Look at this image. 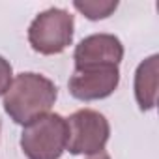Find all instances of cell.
<instances>
[{
	"mask_svg": "<svg viewBox=\"0 0 159 159\" xmlns=\"http://www.w3.org/2000/svg\"><path fill=\"white\" fill-rule=\"evenodd\" d=\"M67 146V124L60 114H43L25 125L21 150L28 159H60Z\"/></svg>",
	"mask_w": 159,
	"mask_h": 159,
	"instance_id": "7a4b0ae2",
	"label": "cell"
},
{
	"mask_svg": "<svg viewBox=\"0 0 159 159\" xmlns=\"http://www.w3.org/2000/svg\"><path fill=\"white\" fill-rule=\"evenodd\" d=\"M67 124V146L73 155H96L105 152L111 137L109 120L92 109H81L66 118Z\"/></svg>",
	"mask_w": 159,
	"mask_h": 159,
	"instance_id": "277c9868",
	"label": "cell"
},
{
	"mask_svg": "<svg viewBox=\"0 0 159 159\" xmlns=\"http://www.w3.org/2000/svg\"><path fill=\"white\" fill-rule=\"evenodd\" d=\"M120 84V67L118 66H99L75 69L67 88L69 94L79 101H96L109 98Z\"/></svg>",
	"mask_w": 159,
	"mask_h": 159,
	"instance_id": "5b68a950",
	"label": "cell"
},
{
	"mask_svg": "<svg viewBox=\"0 0 159 159\" xmlns=\"http://www.w3.org/2000/svg\"><path fill=\"white\" fill-rule=\"evenodd\" d=\"M0 127H2V125H0Z\"/></svg>",
	"mask_w": 159,
	"mask_h": 159,
	"instance_id": "8fae6325",
	"label": "cell"
},
{
	"mask_svg": "<svg viewBox=\"0 0 159 159\" xmlns=\"http://www.w3.org/2000/svg\"><path fill=\"white\" fill-rule=\"evenodd\" d=\"M88 159H111V157H109L107 152H99V153H96V155H90Z\"/></svg>",
	"mask_w": 159,
	"mask_h": 159,
	"instance_id": "30bf717a",
	"label": "cell"
},
{
	"mask_svg": "<svg viewBox=\"0 0 159 159\" xmlns=\"http://www.w3.org/2000/svg\"><path fill=\"white\" fill-rule=\"evenodd\" d=\"M13 81V69H11V64L4 58L0 56V96H4L6 90L10 88Z\"/></svg>",
	"mask_w": 159,
	"mask_h": 159,
	"instance_id": "9c48e42d",
	"label": "cell"
},
{
	"mask_svg": "<svg viewBox=\"0 0 159 159\" xmlns=\"http://www.w3.org/2000/svg\"><path fill=\"white\" fill-rule=\"evenodd\" d=\"M159 56L152 54L139 64L135 71V98L140 111H152L157 103V75Z\"/></svg>",
	"mask_w": 159,
	"mask_h": 159,
	"instance_id": "52a82bcc",
	"label": "cell"
},
{
	"mask_svg": "<svg viewBox=\"0 0 159 159\" xmlns=\"http://www.w3.org/2000/svg\"><path fill=\"white\" fill-rule=\"evenodd\" d=\"M124 58V45L112 34H92L75 47V69L120 66Z\"/></svg>",
	"mask_w": 159,
	"mask_h": 159,
	"instance_id": "8992f818",
	"label": "cell"
},
{
	"mask_svg": "<svg viewBox=\"0 0 159 159\" xmlns=\"http://www.w3.org/2000/svg\"><path fill=\"white\" fill-rule=\"evenodd\" d=\"M58 98L56 84L39 73H19L4 94L6 114L21 125L47 114Z\"/></svg>",
	"mask_w": 159,
	"mask_h": 159,
	"instance_id": "6da1fadb",
	"label": "cell"
},
{
	"mask_svg": "<svg viewBox=\"0 0 159 159\" xmlns=\"http://www.w3.org/2000/svg\"><path fill=\"white\" fill-rule=\"evenodd\" d=\"M75 32V19L69 11L49 8L41 11L28 26V41L39 54H60L71 41Z\"/></svg>",
	"mask_w": 159,
	"mask_h": 159,
	"instance_id": "3957f363",
	"label": "cell"
},
{
	"mask_svg": "<svg viewBox=\"0 0 159 159\" xmlns=\"http://www.w3.org/2000/svg\"><path fill=\"white\" fill-rule=\"evenodd\" d=\"M73 6H75V10L81 11L86 19L99 21V19L111 17L116 11L118 2H116V0H75Z\"/></svg>",
	"mask_w": 159,
	"mask_h": 159,
	"instance_id": "ba28073f",
	"label": "cell"
}]
</instances>
